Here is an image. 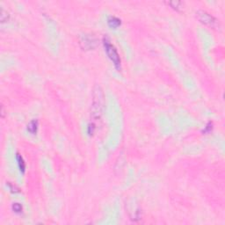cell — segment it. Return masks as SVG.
<instances>
[{"mask_svg":"<svg viewBox=\"0 0 225 225\" xmlns=\"http://www.w3.org/2000/svg\"><path fill=\"white\" fill-rule=\"evenodd\" d=\"M105 109V96L102 88L96 85L92 92V102H91V115L94 121H98L101 118Z\"/></svg>","mask_w":225,"mask_h":225,"instance_id":"obj_1","label":"cell"},{"mask_svg":"<svg viewBox=\"0 0 225 225\" xmlns=\"http://www.w3.org/2000/svg\"><path fill=\"white\" fill-rule=\"evenodd\" d=\"M103 45L105 48V51L106 53V55L108 56L111 61L113 62L115 67L118 70H121L122 69V61H121V57L120 55L118 54V51L116 48L111 43L109 38L107 36L103 37Z\"/></svg>","mask_w":225,"mask_h":225,"instance_id":"obj_2","label":"cell"},{"mask_svg":"<svg viewBox=\"0 0 225 225\" xmlns=\"http://www.w3.org/2000/svg\"><path fill=\"white\" fill-rule=\"evenodd\" d=\"M196 17L202 24L207 25L208 26L216 27L218 26V20L205 10H198L196 12Z\"/></svg>","mask_w":225,"mask_h":225,"instance_id":"obj_3","label":"cell"},{"mask_svg":"<svg viewBox=\"0 0 225 225\" xmlns=\"http://www.w3.org/2000/svg\"><path fill=\"white\" fill-rule=\"evenodd\" d=\"M79 43L82 49H84L85 50H91L96 48L98 41L94 35L85 33L79 37Z\"/></svg>","mask_w":225,"mask_h":225,"instance_id":"obj_4","label":"cell"},{"mask_svg":"<svg viewBox=\"0 0 225 225\" xmlns=\"http://www.w3.org/2000/svg\"><path fill=\"white\" fill-rule=\"evenodd\" d=\"M107 24L111 28H117L122 25V20L115 16H110L107 18Z\"/></svg>","mask_w":225,"mask_h":225,"instance_id":"obj_5","label":"cell"},{"mask_svg":"<svg viewBox=\"0 0 225 225\" xmlns=\"http://www.w3.org/2000/svg\"><path fill=\"white\" fill-rule=\"evenodd\" d=\"M27 131L32 135H35L38 130V120H32L27 124Z\"/></svg>","mask_w":225,"mask_h":225,"instance_id":"obj_6","label":"cell"},{"mask_svg":"<svg viewBox=\"0 0 225 225\" xmlns=\"http://www.w3.org/2000/svg\"><path fill=\"white\" fill-rule=\"evenodd\" d=\"M16 159H17V163H18L19 171H20L22 173H24L25 171H26V163H25L24 159L22 158V156H21L19 153H17V154H16Z\"/></svg>","mask_w":225,"mask_h":225,"instance_id":"obj_7","label":"cell"},{"mask_svg":"<svg viewBox=\"0 0 225 225\" xmlns=\"http://www.w3.org/2000/svg\"><path fill=\"white\" fill-rule=\"evenodd\" d=\"M166 4H167L168 6H170L171 8H173L174 10H176V11L181 10L183 5L182 2H180V1H176V0H174V1H168V2H166Z\"/></svg>","mask_w":225,"mask_h":225,"instance_id":"obj_8","label":"cell"},{"mask_svg":"<svg viewBox=\"0 0 225 225\" xmlns=\"http://www.w3.org/2000/svg\"><path fill=\"white\" fill-rule=\"evenodd\" d=\"M10 18V14L8 13L7 11H6L3 7L1 8V14H0V20H1V23H5L7 22Z\"/></svg>","mask_w":225,"mask_h":225,"instance_id":"obj_9","label":"cell"},{"mask_svg":"<svg viewBox=\"0 0 225 225\" xmlns=\"http://www.w3.org/2000/svg\"><path fill=\"white\" fill-rule=\"evenodd\" d=\"M12 210L17 214H21L23 211V207L19 203H13L12 206Z\"/></svg>","mask_w":225,"mask_h":225,"instance_id":"obj_10","label":"cell"},{"mask_svg":"<svg viewBox=\"0 0 225 225\" xmlns=\"http://www.w3.org/2000/svg\"><path fill=\"white\" fill-rule=\"evenodd\" d=\"M95 128H96V125L93 123V122H91V123H89L88 124V127H87V133L89 135H92L94 134V132H95Z\"/></svg>","mask_w":225,"mask_h":225,"instance_id":"obj_11","label":"cell"},{"mask_svg":"<svg viewBox=\"0 0 225 225\" xmlns=\"http://www.w3.org/2000/svg\"><path fill=\"white\" fill-rule=\"evenodd\" d=\"M212 129H213V122H208L206 125V127L202 130V133L203 134H208L212 131Z\"/></svg>","mask_w":225,"mask_h":225,"instance_id":"obj_12","label":"cell"},{"mask_svg":"<svg viewBox=\"0 0 225 225\" xmlns=\"http://www.w3.org/2000/svg\"><path fill=\"white\" fill-rule=\"evenodd\" d=\"M7 187H8V188L10 189V191H11L12 193H18V192H19V189H18L15 185H13V184H12L11 182L7 183Z\"/></svg>","mask_w":225,"mask_h":225,"instance_id":"obj_13","label":"cell"},{"mask_svg":"<svg viewBox=\"0 0 225 225\" xmlns=\"http://www.w3.org/2000/svg\"><path fill=\"white\" fill-rule=\"evenodd\" d=\"M1 108H2V110H1V116H2V117H4V116H5V110H4V106H1Z\"/></svg>","mask_w":225,"mask_h":225,"instance_id":"obj_14","label":"cell"}]
</instances>
